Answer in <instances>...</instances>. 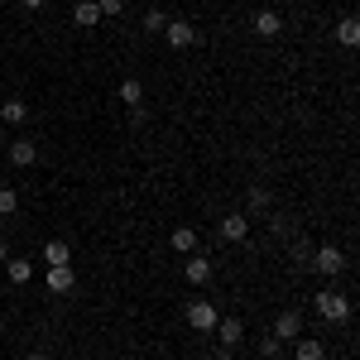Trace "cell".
Here are the masks:
<instances>
[{
    "label": "cell",
    "instance_id": "obj_1",
    "mask_svg": "<svg viewBox=\"0 0 360 360\" xmlns=\"http://www.w3.org/2000/svg\"><path fill=\"white\" fill-rule=\"evenodd\" d=\"M312 307H317L327 322H351V298H346V293H336V288H322V293L312 298Z\"/></svg>",
    "mask_w": 360,
    "mask_h": 360
},
{
    "label": "cell",
    "instance_id": "obj_2",
    "mask_svg": "<svg viewBox=\"0 0 360 360\" xmlns=\"http://www.w3.org/2000/svg\"><path fill=\"white\" fill-rule=\"evenodd\" d=\"M274 336L283 341V346L298 341V336H303V312H298V307H283V312L274 317Z\"/></svg>",
    "mask_w": 360,
    "mask_h": 360
},
{
    "label": "cell",
    "instance_id": "obj_3",
    "mask_svg": "<svg viewBox=\"0 0 360 360\" xmlns=\"http://www.w3.org/2000/svg\"><path fill=\"white\" fill-rule=\"evenodd\" d=\"M312 269H317V274H327V278H336L341 269H346V255H341L336 245H322V250H312Z\"/></svg>",
    "mask_w": 360,
    "mask_h": 360
},
{
    "label": "cell",
    "instance_id": "obj_4",
    "mask_svg": "<svg viewBox=\"0 0 360 360\" xmlns=\"http://www.w3.org/2000/svg\"><path fill=\"white\" fill-rule=\"evenodd\" d=\"M188 327L193 332H217V307L207 303V298H193L188 303Z\"/></svg>",
    "mask_w": 360,
    "mask_h": 360
},
{
    "label": "cell",
    "instance_id": "obj_5",
    "mask_svg": "<svg viewBox=\"0 0 360 360\" xmlns=\"http://www.w3.org/2000/svg\"><path fill=\"white\" fill-rule=\"evenodd\" d=\"M212 274H217L212 255H202V250H193V255H188V264H183V278H188V283H207Z\"/></svg>",
    "mask_w": 360,
    "mask_h": 360
},
{
    "label": "cell",
    "instance_id": "obj_6",
    "mask_svg": "<svg viewBox=\"0 0 360 360\" xmlns=\"http://www.w3.org/2000/svg\"><path fill=\"white\" fill-rule=\"evenodd\" d=\"M164 39H168V49H193V44H197V29L188 25V20H168Z\"/></svg>",
    "mask_w": 360,
    "mask_h": 360
},
{
    "label": "cell",
    "instance_id": "obj_7",
    "mask_svg": "<svg viewBox=\"0 0 360 360\" xmlns=\"http://www.w3.org/2000/svg\"><path fill=\"white\" fill-rule=\"evenodd\" d=\"M221 240H231V245L250 240V217H240V212H226V217H221Z\"/></svg>",
    "mask_w": 360,
    "mask_h": 360
},
{
    "label": "cell",
    "instance_id": "obj_8",
    "mask_svg": "<svg viewBox=\"0 0 360 360\" xmlns=\"http://www.w3.org/2000/svg\"><path fill=\"white\" fill-rule=\"evenodd\" d=\"M49 293H72L77 288V274H72V264H49Z\"/></svg>",
    "mask_w": 360,
    "mask_h": 360
},
{
    "label": "cell",
    "instance_id": "obj_9",
    "mask_svg": "<svg viewBox=\"0 0 360 360\" xmlns=\"http://www.w3.org/2000/svg\"><path fill=\"white\" fill-rule=\"evenodd\" d=\"M250 29H255L259 39H278V29H283V15H278V10H255Z\"/></svg>",
    "mask_w": 360,
    "mask_h": 360
},
{
    "label": "cell",
    "instance_id": "obj_10",
    "mask_svg": "<svg viewBox=\"0 0 360 360\" xmlns=\"http://www.w3.org/2000/svg\"><path fill=\"white\" fill-rule=\"evenodd\" d=\"M217 341L221 346H240L245 341V322L240 317H217Z\"/></svg>",
    "mask_w": 360,
    "mask_h": 360
},
{
    "label": "cell",
    "instance_id": "obj_11",
    "mask_svg": "<svg viewBox=\"0 0 360 360\" xmlns=\"http://www.w3.org/2000/svg\"><path fill=\"white\" fill-rule=\"evenodd\" d=\"M293 346V360H327V346L317 341V336H298V341H288Z\"/></svg>",
    "mask_w": 360,
    "mask_h": 360
},
{
    "label": "cell",
    "instance_id": "obj_12",
    "mask_svg": "<svg viewBox=\"0 0 360 360\" xmlns=\"http://www.w3.org/2000/svg\"><path fill=\"white\" fill-rule=\"evenodd\" d=\"M72 25H77V29H96V25H101L96 0H77V5H72Z\"/></svg>",
    "mask_w": 360,
    "mask_h": 360
},
{
    "label": "cell",
    "instance_id": "obj_13",
    "mask_svg": "<svg viewBox=\"0 0 360 360\" xmlns=\"http://www.w3.org/2000/svg\"><path fill=\"white\" fill-rule=\"evenodd\" d=\"M29 120V106L20 96H10V101H0V125H25Z\"/></svg>",
    "mask_w": 360,
    "mask_h": 360
},
{
    "label": "cell",
    "instance_id": "obj_14",
    "mask_svg": "<svg viewBox=\"0 0 360 360\" xmlns=\"http://www.w3.org/2000/svg\"><path fill=\"white\" fill-rule=\"evenodd\" d=\"M34 159H39V144H34V139H15V144H10V164L15 168H29Z\"/></svg>",
    "mask_w": 360,
    "mask_h": 360
},
{
    "label": "cell",
    "instance_id": "obj_15",
    "mask_svg": "<svg viewBox=\"0 0 360 360\" xmlns=\"http://www.w3.org/2000/svg\"><path fill=\"white\" fill-rule=\"evenodd\" d=\"M0 269H5V278H10L15 288H25L29 278H34V264H29V259H5Z\"/></svg>",
    "mask_w": 360,
    "mask_h": 360
},
{
    "label": "cell",
    "instance_id": "obj_16",
    "mask_svg": "<svg viewBox=\"0 0 360 360\" xmlns=\"http://www.w3.org/2000/svg\"><path fill=\"white\" fill-rule=\"evenodd\" d=\"M168 245L178 250V255H193V250H197V231H193V226H178V231L168 236Z\"/></svg>",
    "mask_w": 360,
    "mask_h": 360
},
{
    "label": "cell",
    "instance_id": "obj_17",
    "mask_svg": "<svg viewBox=\"0 0 360 360\" xmlns=\"http://www.w3.org/2000/svg\"><path fill=\"white\" fill-rule=\"evenodd\" d=\"M336 39H341L346 49H356V44H360V20H356V15H346V20L336 25Z\"/></svg>",
    "mask_w": 360,
    "mask_h": 360
},
{
    "label": "cell",
    "instance_id": "obj_18",
    "mask_svg": "<svg viewBox=\"0 0 360 360\" xmlns=\"http://www.w3.org/2000/svg\"><path fill=\"white\" fill-rule=\"evenodd\" d=\"M120 101H125V106H144V86H139V77H125V82H120Z\"/></svg>",
    "mask_w": 360,
    "mask_h": 360
},
{
    "label": "cell",
    "instance_id": "obj_19",
    "mask_svg": "<svg viewBox=\"0 0 360 360\" xmlns=\"http://www.w3.org/2000/svg\"><path fill=\"white\" fill-rule=\"evenodd\" d=\"M44 259H49V264H72V250L63 245V240H49V245H44Z\"/></svg>",
    "mask_w": 360,
    "mask_h": 360
},
{
    "label": "cell",
    "instance_id": "obj_20",
    "mask_svg": "<svg viewBox=\"0 0 360 360\" xmlns=\"http://www.w3.org/2000/svg\"><path fill=\"white\" fill-rule=\"evenodd\" d=\"M20 212V193L15 188H0V217H15Z\"/></svg>",
    "mask_w": 360,
    "mask_h": 360
},
{
    "label": "cell",
    "instance_id": "obj_21",
    "mask_svg": "<svg viewBox=\"0 0 360 360\" xmlns=\"http://www.w3.org/2000/svg\"><path fill=\"white\" fill-rule=\"evenodd\" d=\"M250 212H255V217H259V212H269V193H264V188H250Z\"/></svg>",
    "mask_w": 360,
    "mask_h": 360
},
{
    "label": "cell",
    "instance_id": "obj_22",
    "mask_svg": "<svg viewBox=\"0 0 360 360\" xmlns=\"http://www.w3.org/2000/svg\"><path fill=\"white\" fill-rule=\"evenodd\" d=\"M164 25H168L164 10H149V15H144V34H164Z\"/></svg>",
    "mask_w": 360,
    "mask_h": 360
},
{
    "label": "cell",
    "instance_id": "obj_23",
    "mask_svg": "<svg viewBox=\"0 0 360 360\" xmlns=\"http://www.w3.org/2000/svg\"><path fill=\"white\" fill-rule=\"evenodd\" d=\"M259 356H264V360H278V356H283V341H278V336H264V341H259Z\"/></svg>",
    "mask_w": 360,
    "mask_h": 360
},
{
    "label": "cell",
    "instance_id": "obj_24",
    "mask_svg": "<svg viewBox=\"0 0 360 360\" xmlns=\"http://www.w3.org/2000/svg\"><path fill=\"white\" fill-rule=\"evenodd\" d=\"M293 269H312V245H303V240L293 245Z\"/></svg>",
    "mask_w": 360,
    "mask_h": 360
},
{
    "label": "cell",
    "instance_id": "obj_25",
    "mask_svg": "<svg viewBox=\"0 0 360 360\" xmlns=\"http://www.w3.org/2000/svg\"><path fill=\"white\" fill-rule=\"evenodd\" d=\"M96 10H101V20H115V15H125V0H96Z\"/></svg>",
    "mask_w": 360,
    "mask_h": 360
},
{
    "label": "cell",
    "instance_id": "obj_26",
    "mask_svg": "<svg viewBox=\"0 0 360 360\" xmlns=\"http://www.w3.org/2000/svg\"><path fill=\"white\" fill-rule=\"evenodd\" d=\"M212 360H236V346H217V351H212Z\"/></svg>",
    "mask_w": 360,
    "mask_h": 360
},
{
    "label": "cell",
    "instance_id": "obj_27",
    "mask_svg": "<svg viewBox=\"0 0 360 360\" xmlns=\"http://www.w3.org/2000/svg\"><path fill=\"white\" fill-rule=\"evenodd\" d=\"M44 5H49V0H25V10H44Z\"/></svg>",
    "mask_w": 360,
    "mask_h": 360
},
{
    "label": "cell",
    "instance_id": "obj_28",
    "mask_svg": "<svg viewBox=\"0 0 360 360\" xmlns=\"http://www.w3.org/2000/svg\"><path fill=\"white\" fill-rule=\"evenodd\" d=\"M5 259H10V245H5V240H0V264H5Z\"/></svg>",
    "mask_w": 360,
    "mask_h": 360
},
{
    "label": "cell",
    "instance_id": "obj_29",
    "mask_svg": "<svg viewBox=\"0 0 360 360\" xmlns=\"http://www.w3.org/2000/svg\"><path fill=\"white\" fill-rule=\"evenodd\" d=\"M29 360H49V356H44V351H34V356H29Z\"/></svg>",
    "mask_w": 360,
    "mask_h": 360
},
{
    "label": "cell",
    "instance_id": "obj_30",
    "mask_svg": "<svg viewBox=\"0 0 360 360\" xmlns=\"http://www.w3.org/2000/svg\"><path fill=\"white\" fill-rule=\"evenodd\" d=\"M0 149H5V125H0Z\"/></svg>",
    "mask_w": 360,
    "mask_h": 360
},
{
    "label": "cell",
    "instance_id": "obj_31",
    "mask_svg": "<svg viewBox=\"0 0 360 360\" xmlns=\"http://www.w3.org/2000/svg\"><path fill=\"white\" fill-rule=\"evenodd\" d=\"M0 336H5V322H0Z\"/></svg>",
    "mask_w": 360,
    "mask_h": 360
},
{
    "label": "cell",
    "instance_id": "obj_32",
    "mask_svg": "<svg viewBox=\"0 0 360 360\" xmlns=\"http://www.w3.org/2000/svg\"><path fill=\"white\" fill-rule=\"evenodd\" d=\"M0 20H5V10H0Z\"/></svg>",
    "mask_w": 360,
    "mask_h": 360
}]
</instances>
